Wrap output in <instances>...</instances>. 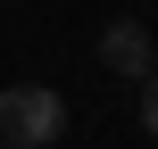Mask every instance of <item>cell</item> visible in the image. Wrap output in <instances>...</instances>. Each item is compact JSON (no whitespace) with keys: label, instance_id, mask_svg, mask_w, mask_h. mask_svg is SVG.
Listing matches in <instances>:
<instances>
[{"label":"cell","instance_id":"obj_3","mask_svg":"<svg viewBox=\"0 0 158 149\" xmlns=\"http://www.w3.org/2000/svg\"><path fill=\"white\" fill-rule=\"evenodd\" d=\"M142 133H150V141H158V66H150V75H142Z\"/></svg>","mask_w":158,"mask_h":149},{"label":"cell","instance_id":"obj_2","mask_svg":"<svg viewBox=\"0 0 158 149\" xmlns=\"http://www.w3.org/2000/svg\"><path fill=\"white\" fill-rule=\"evenodd\" d=\"M100 66H117V75H133V83H142V75L158 66V41H150V25H142V17H117V25L100 33Z\"/></svg>","mask_w":158,"mask_h":149},{"label":"cell","instance_id":"obj_1","mask_svg":"<svg viewBox=\"0 0 158 149\" xmlns=\"http://www.w3.org/2000/svg\"><path fill=\"white\" fill-rule=\"evenodd\" d=\"M67 133V100L50 83H8L0 91V149H58Z\"/></svg>","mask_w":158,"mask_h":149}]
</instances>
